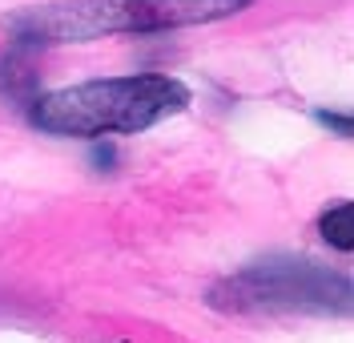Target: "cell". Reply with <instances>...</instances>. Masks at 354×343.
Masks as SVG:
<instances>
[{
  "label": "cell",
  "instance_id": "cell-1",
  "mask_svg": "<svg viewBox=\"0 0 354 343\" xmlns=\"http://www.w3.org/2000/svg\"><path fill=\"white\" fill-rule=\"evenodd\" d=\"M189 105V89L161 77V73H137V77H109V81H85L68 89L44 93L32 105V125L61 137H109L137 134L165 117L181 114Z\"/></svg>",
  "mask_w": 354,
  "mask_h": 343
},
{
  "label": "cell",
  "instance_id": "cell-2",
  "mask_svg": "<svg viewBox=\"0 0 354 343\" xmlns=\"http://www.w3.org/2000/svg\"><path fill=\"white\" fill-rule=\"evenodd\" d=\"M218 311H346L351 279L310 258H266L209 291Z\"/></svg>",
  "mask_w": 354,
  "mask_h": 343
},
{
  "label": "cell",
  "instance_id": "cell-3",
  "mask_svg": "<svg viewBox=\"0 0 354 343\" xmlns=\"http://www.w3.org/2000/svg\"><path fill=\"white\" fill-rule=\"evenodd\" d=\"M250 0H105L109 33H161L242 12Z\"/></svg>",
  "mask_w": 354,
  "mask_h": 343
},
{
  "label": "cell",
  "instance_id": "cell-4",
  "mask_svg": "<svg viewBox=\"0 0 354 343\" xmlns=\"http://www.w3.org/2000/svg\"><path fill=\"white\" fill-rule=\"evenodd\" d=\"M318 230L322 238L338 247V251H354V202H338L330 206L322 218H318Z\"/></svg>",
  "mask_w": 354,
  "mask_h": 343
},
{
  "label": "cell",
  "instance_id": "cell-5",
  "mask_svg": "<svg viewBox=\"0 0 354 343\" xmlns=\"http://www.w3.org/2000/svg\"><path fill=\"white\" fill-rule=\"evenodd\" d=\"M318 121H322L326 130H338V134H342V137H351V134H354L351 117H342V114H318Z\"/></svg>",
  "mask_w": 354,
  "mask_h": 343
},
{
  "label": "cell",
  "instance_id": "cell-6",
  "mask_svg": "<svg viewBox=\"0 0 354 343\" xmlns=\"http://www.w3.org/2000/svg\"><path fill=\"white\" fill-rule=\"evenodd\" d=\"M93 161H97V166H113V150H109V146H105V150H97Z\"/></svg>",
  "mask_w": 354,
  "mask_h": 343
}]
</instances>
